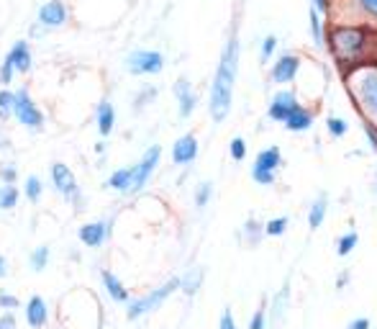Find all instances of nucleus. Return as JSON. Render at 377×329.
Listing matches in <instances>:
<instances>
[{"instance_id":"39","label":"nucleus","mask_w":377,"mask_h":329,"mask_svg":"<svg viewBox=\"0 0 377 329\" xmlns=\"http://www.w3.org/2000/svg\"><path fill=\"white\" fill-rule=\"evenodd\" d=\"M362 131H364V136H367L370 147L377 152V124H375V121H364L362 119Z\"/></svg>"},{"instance_id":"45","label":"nucleus","mask_w":377,"mask_h":329,"mask_svg":"<svg viewBox=\"0 0 377 329\" xmlns=\"http://www.w3.org/2000/svg\"><path fill=\"white\" fill-rule=\"evenodd\" d=\"M313 6L321 11L324 15H331V6H333V0H313Z\"/></svg>"},{"instance_id":"6","label":"nucleus","mask_w":377,"mask_h":329,"mask_svg":"<svg viewBox=\"0 0 377 329\" xmlns=\"http://www.w3.org/2000/svg\"><path fill=\"white\" fill-rule=\"evenodd\" d=\"M282 167V152L280 147H267L254 157L251 164V180L259 183V186H272L275 178H277V170Z\"/></svg>"},{"instance_id":"16","label":"nucleus","mask_w":377,"mask_h":329,"mask_svg":"<svg viewBox=\"0 0 377 329\" xmlns=\"http://www.w3.org/2000/svg\"><path fill=\"white\" fill-rule=\"evenodd\" d=\"M313 119H316V113H313L311 108L298 105L296 111H293L288 119H285V124H282V127L288 129V131H293V134H303V131H308V129L313 127Z\"/></svg>"},{"instance_id":"27","label":"nucleus","mask_w":377,"mask_h":329,"mask_svg":"<svg viewBox=\"0 0 377 329\" xmlns=\"http://www.w3.org/2000/svg\"><path fill=\"white\" fill-rule=\"evenodd\" d=\"M357 245H359V234L352 229V232L341 234L339 237V242H336V254H339V257H347V254L355 252Z\"/></svg>"},{"instance_id":"38","label":"nucleus","mask_w":377,"mask_h":329,"mask_svg":"<svg viewBox=\"0 0 377 329\" xmlns=\"http://www.w3.org/2000/svg\"><path fill=\"white\" fill-rule=\"evenodd\" d=\"M211 195H213V186H211V183H200V188L195 191V206H198V209L208 206Z\"/></svg>"},{"instance_id":"1","label":"nucleus","mask_w":377,"mask_h":329,"mask_svg":"<svg viewBox=\"0 0 377 329\" xmlns=\"http://www.w3.org/2000/svg\"><path fill=\"white\" fill-rule=\"evenodd\" d=\"M326 46L341 75L377 62V29L367 23H329Z\"/></svg>"},{"instance_id":"20","label":"nucleus","mask_w":377,"mask_h":329,"mask_svg":"<svg viewBox=\"0 0 377 329\" xmlns=\"http://www.w3.org/2000/svg\"><path fill=\"white\" fill-rule=\"evenodd\" d=\"M8 60L13 62L15 72H26L31 67V52H29V44L26 41H15L13 49L8 52Z\"/></svg>"},{"instance_id":"15","label":"nucleus","mask_w":377,"mask_h":329,"mask_svg":"<svg viewBox=\"0 0 377 329\" xmlns=\"http://www.w3.org/2000/svg\"><path fill=\"white\" fill-rule=\"evenodd\" d=\"M198 157V139L192 134L180 136L175 147H172V162L175 164H190L192 160Z\"/></svg>"},{"instance_id":"13","label":"nucleus","mask_w":377,"mask_h":329,"mask_svg":"<svg viewBox=\"0 0 377 329\" xmlns=\"http://www.w3.org/2000/svg\"><path fill=\"white\" fill-rule=\"evenodd\" d=\"M175 96H178L180 119H190V113L195 111V105H198V96L192 93V85L187 82V77H180V80L175 82Z\"/></svg>"},{"instance_id":"9","label":"nucleus","mask_w":377,"mask_h":329,"mask_svg":"<svg viewBox=\"0 0 377 329\" xmlns=\"http://www.w3.org/2000/svg\"><path fill=\"white\" fill-rule=\"evenodd\" d=\"M159 157H162V147L154 144V147H149L144 152V157H141L139 164H133V178H131V188H128V193H136L141 188L147 186L149 178H152V172L157 170V164H159Z\"/></svg>"},{"instance_id":"4","label":"nucleus","mask_w":377,"mask_h":329,"mask_svg":"<svg viewBox=\"0 0 377 329\" xmlns=\"http://www.w3.org/2000/svg\"><path fill=\"white\" fill-rule=\"evenodd\" d=\"M329 23H367L377 29V0H333Z\"/></svg>"},{"instance_id":"14","label":"nucleus","mask_w":377,"mask_h":329,"mask_svg":"<svg viewBox=\"0 0 377 329\" xmlns=\"http://www.w3.org/2000/svg\"><path fill=\"white\" fill-rule=\"evenodd\" d=\"M39 21L46 29H57L67 21V8L62 0H46L44 6L39 8Z\"/></svg>"},{"instance_id":"43","label":"nucleus","mask_w":377,"mask_h":329,"mask_svg":"<svg viewBox=\"0 0 377 329\" xmlns=\"http://www.w3.org/2000/svg\"><path fill=\"white\" fill-rule=\"evenodd\" d=\"M0 309H18V299L8 296V293H0Z\"/></svg>"},{"instance_id":"24","label":"nucleus","mask_w":377,"mask_h":329,"mask_svg":"<svg viewBox=\"0 0 377 329\" xmlns=\"http://www.w3.org/2000/svg\"><path fill=\"white\" fill-rule=\"evenodd\" d=\"M103 285H105V291H108V296H111L113 301H121V304L128 301V291H126L124 283L113 276L111 270H103Z\"/></svg>"},{"instance_id":"33","label":"nucleus","mask_w":377,"mask_h":329,"mask_svg":"<svg viewBox=\"0 0 377 329\" xmlns=\"http://www.w3.org/2000/svg\"><path fill=\"white\" fill-rule=\"evenodd\" d=\"M277 52V37L275 34H267L265 39H262V46H259V57H262V62L272 60V54Z\"/></svg>"},{"instance_id":"30","label":"nucleus","mask_w":377,"mask_h":329,"mask_svg":"<svg viewBox=\"0 0 377 329\" xmlns=\"http://www.w3.org/2000/svg\"><path fill=\"white\" fill-rule=\"evenodd\" d=\"M326 129H329V134H331L333 139H341V136H347L349 124H347V119H341V116H329V119H326Z\"/></svg>"},{"instance_id":"47","label":"nucleus","mask_w":377,"mask_h":329,"mask_svg":"<svg viewBox=\"0 0 377 329\" xmlns=\"http://www.w3.org/2000/svg\"><path fill=\"white\" fill-rule=\"evenodd\" d=\"M347 283H349V273H341V276L336 278V288L341 291V288H347Z\"/></svg>"},{"instance_id":"25","label":"nucleus","mask_w":377,"mask_h":329,"mask_svg":"<svg viewBox=\"0 0 377 329\" xmlns=\"http://www.w3.org/2000/svg\"><path fill=\"white\" fill-rule=\"evenodd\" d=\"M321 15H324V13H321L316 6H311V37H313V44H316V46L326 44V29H324Z\"/></svg>"},{"instance_id":"23","label":"nucleus","mask_w":377,"mask_h":329,"mask_svg":"<svg viewBox=\"0 0 377 329\" xmlns=\"http://www.w3.org/2000/svg\"><path fill=\"white\" fill-rule=\"evenodd\" d=\"M265 224H259L257 219H249L244 224V229H242V240H244L246 247H259V242L265 240Z\"/></svg>"},{"instance_id":"40","label":"nucleus","mask_w":377,"mask_h":329,"mask_svg":"<svg viewBox=\"0 0 377 329\" xmlns=\"http://www.w3.org/2000/svg\"><path fill=\"white\" fill-rule=\"evenodd\" d=\"M13 75H15L13 62L6 57V60H3V67H0V82H11V80H13Z\"/></svg>"},{"instance_id":"7","label":"nucleus","mask_w":377,"mask_h":329,"mask_svg":"<svg viewBox=\"0 0 377 329\" xmlns=\"http://www.w3.org/2000/svg\"><path fill=\"white\" fill-rule=\"evenodd\" d=\"M126 70L131 75H159L164 70V57L154 49H136L126 57Z\"/></svg>"},{"instance_id":"37","label":"nucleus","mask_w":377,"mask_h":329,"mask_svg":"<svg viewBox=\"0 0 377 329\" xmlns=\"http://www.w3.org/2000/svg\"><path fill=\"white\" fill-rule=\"evenodd\" d=\"M229 152H231V160H237V162H242V160L246 157V142L242 139V136H234L229 144Z\"/></svg>"},{"instance_id":"10","label":"nucleus","mask_w":377,"mask_h":329,"mask_svg":"<svg viewBox=\"0 0 377 329\" xmlns=\"http://www.w3.org/2000/svg\"><path fill=\"white\" fill-rule=\"evenodd\" d=\"M300 54L296 52H285L277 57V62L272 65V72H270V80L277 82V85H288V82H293L298 77V72H300Z\"/></svg>"},{"instance_id":"32","label":"nucleus","mask_w":377,"mask_h":329,"mask_svg":"<svg viewBox=\"0 0 377 329\" xmlns=\"http://www.w3.org/2000/svg\"><path fill=\"white\" fill-rule=\"evenodd\" d=\"M267 327H270V311H267V301H262L257 311L251 314L249 329H267Z\"/></svg>"},{"instance_id":"19","label":"nucleus","mask_w":377,"mask_h":329,"mask_svg":"<svg viewBox=\"0 0 377 329\" xmlns=\"http://www.w3.org/2000/svg\"><path fill=\"white\" fill-rule=\"evenodd\" d=\"M80 240H82V245H88V247H100L105 240V224L90 221V224L80 226Z\"/></svg>"},{"instance_id":"2","label":"nucleus","mask_w":377,"mask_h":329,"mask_svg":"<svg viewBox=\"0 0 377 329\" xmlns=\"http://www.w3.org/2000/svg\"><path fill=\"white\" fill-rule=\"evenodd\" d=\"M239 54H242V44H239V31L234 26L229 39H226V44H223L221 60H218L213 82H211V103H208V111H211V119L216 124L226 121V116L231 113L234 85H237V75H239Z\"/></svg>"},{"instance_id":"3","label":"nucleus","mask_w":377,"mask_h":329,"mask_svg":"<svg viewBox=\"0 0 377 329\" xmlns=\"http://www.w3.org/2000/svg\"><path fill=\"white\" fill-rule=\"evenodd\" d=\"M341 80H344L349 98L355 101L357 113L364 121L377 124V62L352 70L347 75H341Z\"/></svg>"},{"instance_id":"48","label":"nucleus","mask_w":377,"mask_h":329,"mask_svg":"<svg viewBox=\"0 0 377 329\" xmlns=\"http://www.w3.org/2000/svg\"><path fill=\"white\" fill-rule=\"evenodd\" d=\"M8 276V260L0 254V278H6Z\"/></svg>"},{"instance_id":"22","label":"nucleus","mask_w":377,"mask_h":329,"mask_svg":"<svg viewBox=\"0 0 377 329\" xmlns=\"http://www.w3.org/2000/svg\"><path fill=\"white\" fill-rule=\"evenodd\" d=\"M326 211H329V198H326V193H321L316 201L311 203V211H308V226H311L313 232H316L318 226L324 224Z\"/></svg>"},{"instance_id":"21","label":"nucleus","mask_w":377,"mask_h":329,"mask_svg":"<svg viewBox=\"0 0 377 329\" xmlns=\"http://www.w3.org/2000/svg\"><path fill=\"white\" fill-rule=\"evenodd\" d=\"M113 124H116V111H113V105L108 101H103L98 105V131L108 136L113 131Z\"/></svg>"},{"instance_id":"42","label":"nucleus","mask_w":377,"mask_h":329,"mask_svg":"<svg viewBox=\"0 0 377 329\" xmlns=\"http://www.w3.org/2000/svg\"><path fill=\"white\" fill-rule=\"evenodd\" d=\"M347 329H372V322L367 316H357V319H352V322L347 324Z\"/></svg>"},{"instance_id":"35","label":"nucleus","mask_w":377,"mask_h":329,"mask_svg":"<svg viewBox=\"0 0 377 329\" xmlns=\"http://www.w3.org/2000/svg\"><path fill=\"white\" fill-rule=\"evenodd\" d=\"M13 98L15 93L0 90V119H11V113H13Z\"/></svg>"},{"instance_id":"18","label":"nucleus","mask_w":377,"mask_h":329,"mask_svg":"<svg viewBox=\"0 0 377 329\" xmlns=\"http://www.w3.org/2000/svg\"><path fill=\"white\" fill-rule=\"evenodd\" d=\"M26 322L31 329H41L46 324V304L41 296H31L26 304Z\"/></svg>"},{"instance_id":"28","label":"nucleus","mask_w":377,"mask_h":329,"mask_svg":"<svg viewBox=\"0 0 377 329\" xmlns=\"http://www.w3.org/2000/svg\"><path fill=\"white\" fill-rule=\"evenodd\" d=\"M15 203H18V191H15L13 183H3L0 186V209L8 211V209H13Z\"/></svg>"},{"instance_id":"11","label":"nucleus","mask_w":377,"mask_h":329,"mask_svg":"<svg viewBox=\"0 0 377 329\" xmlns=\"http://www.w3.org/2000/svg\"><path fill=\"white\" fill-rule=\"evenodd\" d=\"M298 96L296 90H277L272 96V101H270V108H267V116L272 121H277V124H285V119H288L290 113L298 108Z\"/></svg>"},{"instance_id":"26","label":"nucleus","mask_w":377,"mask_h":329,"mask_svg":"<svg viewBox=\"0 0 377 329\" xmlns=\"http://www.w3.org/2000/svg\"><path fill=\"white\" fill-rule=\"evenodd\" d=\"M131 178H133V167L116 170L111 178H108V188H113V191H128V188H131Z\"/></svg>"},{"instance_id":"12","label":"nucleus","mask_w":377,"mask_h":329,"mask_svg":"<svg viewBox=\"0 0 377 329\" xmlns=\"http://www.w3.org/2000/svg\"><path fill=\"white\" fill-rule=\"evenodd\" d=\"M288 307H290V278H285L282 288L272 296V307H270V327L280 329L288 319Z\"/></svg>"},{"instance_id":"46","label":"nucleus","mask_w":377,"mask_h":329,"mask_svg":"<svg viewBox=\"0 0 377 329\" xmlns=\"http://www.w3.org/2000/svg\"><path fill=\"white\" fill-rule=\"evenodd\" d=\"M0 180L3 183H15V167H3L0 170Z\"/></svg>"},{"instance_id":"41","label":"nucleus","mask_w":377,"mask_h":329,"mask_svg":"<svg viewBox=\"0 0 377 329\" xmlns=\"http://www.w3.org/2000/svg\"><path fill=\"white\" fill-rule=\"evenodd\" d=\"M218 329H237V319H234V314H231V309H223Z\"/></svg>"},{"instance_id":"8","label":"nucleus","mask_w":377,"mask_h":329,"mask_svg":"<svg viewBox=\"0 0 377 329\" xmlns=\"http://www.w3.org/2000/svg\"><path fill=\"white\" fill-rule=\"evenodd\" d=\"M13 113H15V119L21 121L26 129H41L44 127V116H41V111L37 108V103L31 101L29 90H15Z\"/></svg>"},{"instance_id":"29","label":"nucleus","mask_w":377,"mask_h":329,"mask_svg":"<svg viewBox=\"0 0 377 329\" xmlns=\"http://www.w3.org/2000/svg\"><path fill=\"white\" fill-rule=\"evenodd\" d=\"M200 283H203V270H198V268H192L190 273H187L185 278H183V291L187 293V296H192V293H198V288H200Z\"/></svg>"},{"instance_id":"5","label":"nucleus","mask_w":377,"mask_h":329,"mask_svg":"<svg viewBox=\"0 0 377 329\" xmlns=\"http://www.w3.org/2000/svg\"><path fill=\"white\" fill-rule=\"evenodd\" d=\"M180 285H183V278H172V280H167L164 285H159V288H154V291H149L144 299L133 301L131 307H128V311H126V316H128V319H139V316H144V314H149V311L159 309L164 301L170 299L172 293L178 291Z\"/></svg>"},{"instance_id":"31","label":"nucleus","mask_w":377,"mask_h":329,"mask_svg":"<svg viewBox=\"0 0 377 329\" xmlns=\"http://www.w3.org/2000/svg\"><path fill=\"white\" fill-rule=\"evenodd\" d=\"M288 224H290L288 217H275L265 224V234L267 237H282V234L288 232Z\"/></svg>"},{"instance_id":"34","label":"nucleus","mask_w":377,"mask_h":329,"mask_svg":"<svg viewBox=\"0 0 377 329\" xmlns=\"http://www.w3.org/2000/svg\"><path fill=\"white\" fill-rule=\"evenodd\" d=\"M46 262H49V247H37L34 252H31V268L37 270H44Z\"/></svg>"},{"instance_id":"44","label":"nucleus","mask_w":377,"mask_h":329,"mask_svg":"<svg viewBox=\"0 0 377 329\" xmlns=\"http://www.w3.org/2000/svg\"><path fill=\"white\" fill-rule=\"evenodd\" d=\"M0 329H18V324H15V316L11 314V311L0 316Z\"/></svg>"},{"instance_id":"36","label":"nucleus","mask_w":377,"mask_h":329,"mask_svg":"<svg viewBox=\"0 0 377 329\" xmlns=\"http://www.w3.org/2000/svg\"><path fill=\"white\" fill-rule=\"evenodd\" d=\"M26 198H29L31 203H37L39 198H41V180H39L37 175H31V178L26 180Z\"/></svg>"},{"instance_id":"17","label":"nucleus","mask_w":377,"mask_h":329,"mask_svg":"<svg viewBox=\"0 0 377 329\" xmlns=\"http://www.w3.org/2000/svg\"><path fill=\"white\" fill-rule=\"evenodd\" d=\"M52 180H54V188H57L62 195H72L74 191H77V180H74L72 170H70L65 162L52 164Z\"/></svg>"}]
</instances>
